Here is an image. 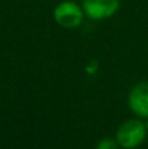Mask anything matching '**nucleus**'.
<instances>
[{
  "mask_svg": "<svg viewBox=\"0 0 148 149\" xmlns=\"http://www.w3.org/2000/svg\"><path fill=\"white\" fill-rule=\"evenodd\" d=\"M147 136L146 123L139 119H128L117 130L115 140L123 149H134L142 144Z\"/></svg>",
  "mask_w": 148,
  "mask_h": 149,
  "instance_id": "obj_1",
  "label": "nucleus"
},
{
  "mask_svg": "<svg viewBox=\"0 0 148 149\" xmlns=\"http://www.w3.org/2000/svg\"><path fill=\"white\" fill-rule=\"evenodd\" d=\"M52 17L55 22L64 29H76L83 24L85 13L83 7L77 3L66 0L60 1L52 10Z\"/></svg>",
  "mask_w": 148,
  "mask_h": 149,
  "instance_id": "obj_2",
  "label": "nucleus"
},
{
  "mask_svg": "<svg viewBox=\"0 0 148 149\" xmlns=\"http://www.w3.org/2000/svg\"><path fill=\"white\" fill-rule=\"evenodd\" d=\"M119 0H83L81 7L85 17L93 21H102L110 18L118 12Z\"/></svg>",
  "mask_w": 148,
  "mask_h": 149,
  "instance_id": "obj_3",
  "label": "nucleus"
},
{
  "mask_svg": "<svg viewBox=\"0 0 148 149\" xmlns=\"http://www.w3.org/2000/svg\"><path fill=\"white\" fill-rule=\"evenodd\" d=\"M128 106L139 118H148V82L136 84L128 94Z\"/></svg>",
  "mask_w": 148,
  "mask_h": 149,
  "instance_id": "obj_4",
  "label": "nucleus"
},
{
  "mask_svg": "<svg viewBox=\"0 0 148 149\" xmlns=\"http://www.w3.org/2000/svg\"><path fill=\"white\" fill-rule=\"evenodd\" d=\"M118 143L115 139H110V137H105L101 139L96 145V149H118Z\"/></svg>",
  "mask_w": 148,
  "mask_h": 149,
  "instance_id": "obj_5",
  "label": "nucleus"
},
{
  "mask_svg": "<svg viewBox=\"0 0 148 149\" xmlns=\"http://www.w3.org/2000/svg\"><path fill=\"white\" fill-rule=\"evenodd\" d=\"M147 120H146V127H147V132H148V118H146Z\"/></svg>",
  "mask_w": 148,
  "mask_h": 149,
  "instance_id": "obj_6",
  "label": "nucleus"
}]
</instances>
